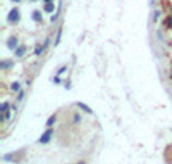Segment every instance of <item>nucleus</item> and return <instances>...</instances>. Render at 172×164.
Wrapping results in <instances>:
<instances>
[{"instance_id":"3","label":"nucleus","mask_w":172,"mask_h":164,"mask_svg":"<svg viewBox=\"0 0 172 164\" xmlns=\"http://www.w3.org/2000/svg\"><path fill=\"white\" fill-rule=\"evenodd\" d=\"M43 11H45V12H54V11H55V2H54V0H45Z\"/></svg>"},{"instance_id":"17","label":"nucleus","mask_w":172,"mask_h":164,"mask_svg":"<svg viewBox=\"0 0 172 164\" xmlns=\"http://www.w3.org/2000/svg\"><path fill=\"white\" fill-rule=\"evenodd\" d=\"M29 2H36V0H29Z\"/></svg>"},{"instance_id":"18","label":"nucleus","mask_w":172,"mask_h":164,"mask_svg":"<svg viewBox=\"0 0 172 164\" xmlns=\"http://www.w3.org/2000/svg\"><path fill=\"white\" fill-rule=\"evenodd\" d=\"M77 164H84V162H77Z\"/></svg>"},{"instance_id":"9","label":"nucleus","mask_w":172,"mask_h":164,"mask_svg":"<svg viewBox=\"0 0 172 164\" xmlns=\"http://www.w3.org/2000/svg\"><path fill=\"white\" fill-rule=\"evenodd\" d=\"M43 50H45V47H36V48H34V55H36V57L41 55V54H43Z\"/></svg>"},{"instance_id":"13","label":"nucleus","mask_w":172,"mask_h":164,"mask_svg":"<svg viewBox=\"0 0 172 164\" xmlns=\"http://www.w3.org/2000/svg\"><path fill=\"white\" fill-rule=\"evenodd\" d=\"M57 17H59V16H57V12H55L54 16H52V17H50V21H52V23H55V21H57Z\"/></svg>"},{"instance_id":"7","label":"nucleus","mask_w":172,"mask_h":164,"mask_svg":"<svg viewBox=\"0 0 172 164\" xmlns=\"http://www.w3.org/2000/svg\"><path fill=\"white\" fill-rule=\"evenodd\" d=\"M24 52H26V47L22 45V47H19L17 50H16V57H21V55L24 54Z\"/></svg>"},{"instance_id":"12","label":"nucleus","mask_w":172,"mask_h":164,"mask_svg":"<svg viewBox=\"0 0 172 164\" xmlns=\"http://www.w3.org/2000/svg\"><path fill=\"white\" fill-rule=\"evenodd\" d=\"M22 97H24V92H19L17 93V100H22Z\"/></svg>"},{"instance_id":"5","label":"nucleus","mask_w":172,"mask_h":164,"mask_svg":"<svg viewBox=\"0 0 172 164\" xmlns=\"http://www.w3.org/2000/svg\"><path fill=\"white\" fill-rule=\"evenodd\" d=\"M16 47H17V38L14 36V38L9 40V48H16Z\"/></svg>"},{"instance_id":"16","label":"nucleus","mask_w":172,"mask_h":164,"mask_svg":"<svg viewBox=\"0 0 172 164\" xmlns=\"http://www.w3.org/2000/svg\"><path fill=\"white\" fill-rule=\"evenodd\" d=\"M12 2H16V4H19V2H22V0H12Z\"/></svg>"},{"instance_id":"14","label":"nucleus","mask_w":172,"mask_h":164,"mask_svg":"<svg viewBox=\"0 0 172 164\" xmlns=\"http://www.w3.org/2000/svg\"><path fill=\"white\" fill-rule=\"evenodd\" d=\"M66 69H67V68H66V66H62V68L59 69V74H62V73H66Z\"/></svg>"},{"instance_id":"8","label":"nucleus","mask_w":172,"mask_h":164,"mask_svg":"<svg viewBox=\"0 0 172 164\" xmlns=\"http://www.w3.org/2000/svg\"><path fill=\"white\" fill-rule=\"evenodd\" d=\"M77 105H79V107H81L83 111H86V112H88V114H93V111L89 109L88 105H84V104H83V102H79V104H77Z\"/></svg>"},{"instance_id":"2","label":"nucleus","mask_w":172,"mask_h":164,"mask_svg":"<svg viewBox=\"0 0 172 164\" xmlns=\"http://www.w3.org/2000/svg\"><path fill=\"white\" fill-rule=\"evenodd\" d=\"M52 133H54V130H52V128H48V130H47V131H45V133H43V135L40 137L38 144H48V140L52 138Z\"/></svg>"},{"instance_id":"10","label":"nucleus","mask_w":172,"mask_h":164,"mask_svg":"<svg viewBox=\"0 0 172 164\" xmlns=\"http://www.w3.org/2000/svg\"><path fill=\"white\" fill-rule=\"evenodd\" d=\"M12 90H14V92H19V83H14V85H12Z\"/></svg>"},{"instance_id":"1","label":"nucleus","mask_w":172,"mask_h":164,"mask_svg":"<svg viewBox=\"0 0 172 164\" xmlns=\"http://www.w3.org/2000/svg\"><path fill=\"white\" fill-rule=\"evenodd\" d=\"M7 21H9L10 24H17V23H19V9H12V11L9 12Z\"/></svg>"},{"instance_id":"11","label":"nucleus","mask_w":172,"mask_h":164,"mask_svg":"<svg viewBox=\"0 0 172 164\" xmlns=\"http://www.w3.org/2000/svg\"><path fill=\"white\" fill-rule=\"evenodd\" d=\"M158 17H160V11H157V12L153 14V19H155V21H157V19H158Z\"/></svg>"},{"instance_id":"15","label":"nucleus","mask_w":172,"mask_h":164,"mask_svg":"<svg viewBox=\"0 0 172 164\" xmlns=\"http://www.w3.org/2000/svg\"><path fill=\"white\" fill-rule=\"evenodd\" d=\"M7 107H9V104H7V102L2 104V111H7Z\"/></svg>"},{"instance_id":"4","label":"nucleus","mask_w":172,"mask_h":164,"mask_svg":"<svg viewBox=\"0 0 172 164\" xmlns=\"http://www.w3.org/2000/svg\"><path fill=\"white\" fill-rule=\"evenodd\" d=\"M33 21H36V23H40L41 21V12L40 11H34L33 12Z\"/></svg>"},{"instance_id":"6","label":"nucleus","mask_w":172,"mask_h":164,"mask_svg":"<svg viewBox=\"0 0 172 164\" xmlns=\"http://www.w3.org/2000/svg\"><path fill=\"white\" fill-rule=\"evenodd\" d=\"M55 121H57V116H55V114H54V116H50V117H48V121H47V126H48V128H52V124H54Z\"/></svg>"}]
</instances>
